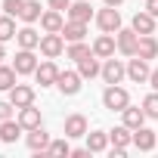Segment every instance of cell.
<instances>
[{"label":"cell","mask_w":158,"mask_h":158,"mask_svg":"<svg viewBox=\"0 0 158 158\" xmlns=\"http://www.w3.org/2000/svg\"><path fill=\"white\" fill-rule=\"evenodd\" d=\"M68 19H77V22H90L93 19V6H90V0H74V3L65 10Z\"/></svg>","instance_id":"obj_19"},{"label":"cell","mask_w":158,"mask_h":158,"mask_svg":"<svg viewBox=\"0 0 158 158\" xmlns=\"http://www.w3.org/2000/svg\"><path fill=\"white\" fill-rule=\"evenodd\" d=\"M40 53L47 56V59H56V56H62L65 53V37L62 34H40Z\"/></svg>","instance_id":"obj_7"},{"label":"cell","mask_w":158,"mask_h":158,"mask_svg":"<svg viewBox=\"0 0 158 158\" xmlns=\"http://www.w3.org/2000/svg\"><path fill=\"white\" fill-rule=\"evenodd\" d=\"M90 53H93V47H87L84 40H71V44L65 47V56H68V59H74V62H81V59H84V56H90Z\"/></svg>","instance_id":"obj_29"},{"label":"cell","mask_w":158,"mask_h":158,"mask_svg":"<svg viewBox=\"0 0 158 158\" xmlns=\"http://www.w3.org/2000/svg\"><path fill=\"white\" fill-rule=\"evenodd\" d=\"M102 3H106V6H121L124 0H102Z\"/></svg>","instance_id":"obj_38"},{"label":"cell","mask_w":158,"mask_h":158,"mask_svg":"<svg viewBox=\"0 0 158 158\" xmlns=\"http://www.w3.org/2000/svg\"><path fill=\"white\" fill-rule=\"evenodd\" d=\"M25 146L31 149V152H47V146H50V133L44 130V127H34V130H28V136H25Z\"/></svg>","instance_id":"obj_14"},{"label":"cell","mask_w":158,"mask_h":158,"mask_svg":"<svg viewBox=\"0 0 158 158\" xmlns=\"http://www.w3.org/2000/svg\"><path fill=\"white\" fill-rule=\"evenodd\" d=\"M62 37L71 44V40H84L87 37V22H77V19H68L62 25Z\"/></svg>","instance_id":"obj_17"},{"label":"cell","mask_w":158,"mask_h":158,"mask_svg":"<svg viewBox=\"0 0 158 158\" xmlns=\"http://www.w3.org/2000/svg\"><path fill=\"white\" fill-rule=\"evenodd\" d=\"M109 143H112V146H118V149H127V146L133 143V130H130L127 124H121V127L109 130Z\"/></svg>","instance_id":"obj_23"},{"label":"cell","mask_w":158,"mask_h":158,"mask_svg":"<svg viewBox=\"0 0 158 158\" xmlns=\"http://www.w3.org/2000/svg\"><path fill=\"white\" fill-rule=\"evenodd\" d=\"M115 40H118V53H121V56H136V44H139V34H136L133 28H118Z\"/></svg>","instance_id":"obj_6"},{"label":"cell","mask_w":158,"mask_h":158,"mask_svg":"<svg viewBox=\"0 0 158 158\" xmlns=\"http://www.w3.org/2000/svg\"><path fill=\"white\" fill-rule=\"evenodd\" d=\"M149 74H152L149 59L130 56V62H127V77H130V81H133V84H149Z\"/></svg>","instance_id":"obj_4"},{"label":"cell","mask_w":158,"mask_h":158,"mask_svg":"<svg viewBox=\"0 0 158 158\" xmlns=\"http://www.w3.org/2000/svg\"><path fill=\"white\" fill-rule=\"evenodd\" d=\"M6 59V50H3V44H0V62H3Z\"/></svg>","instance_id":"obj_39"},{"label":"cell","mask_w":158,"mask_h":158,"mask_svg":"<svg viewBox=\"0 0 158 158\" xmlns=\"http://www.w3.org/2000/svg\"><path fill=\"white\" fill-rule=\"evenodd\" d=\"M22 6H25V0H3V13L6 16H22Z\"/></svg>","instance_id":"obj_33"},{"label":"cell","mask_w":158,"mask_h":158,"mask_svg":"<svg viewBox=\"0 0 158 158\" xmlns=\"http://www.w3.org/2000/svg\"><path fill=\"white\" fill-rule=\"evenodd\" d=\"M143 112H146V118L158 121V90H152V93L143 99Z\"/></svg>","instance_id":"obj_31"},{"label":"cell","mask_w":158,"mask_h":158,"mask_svg":"<svg viewBox=\"0 0 158 158\" xmlns=\"http://www.w3.org/2000/svg\"><path fill=\"white\" fill-rule=\"evenodd\" d=\"M77 71H81V77H84V81H87V77H96V74H102V65H99V56H96V53L84 56L81 62H77Z\"/></svg>","instance_id":"obj_18"},{"label":"cell","mask_w":158,"mask_h":158,"mask_svg":"<svg viewBox=\"0 0 158 158\" xmlns=\"http://www.w3.org/2000/svg\"><path fill=\"white\" fill-rule=\"evenodd\" d=\"M124 77H127V65L121 62V59H102V81L106 84H121L124 81Z\"/></svg>","instance_id":"obj_3"},{"label":"cell","mask_w":158,"mask_h":158,"mask_svg":"<svg viewBox=\"0 0 158 158\" xmlns=\"http://www.w3.org/2000/svg\"><path fill=\"white\" fill-rule=\"evenodd\" d=\"M121 124H127L130 130H136V127H143V124H146V112H143V109H136V106H127V109L121 112Z\"/></svg>","instance_id":"obj_22"},{"label":"cell","mask_w":158,"mask_h":158,"mask_svg":"<svg viewBox=\"0 0 158 158\" xmlns=\"http://www.w3.org/2000/svg\"><path fill=\"white\" fill-rule=\"evenodd\" d=\"M10 102H13L16 109L31 106V102H34V87H28V84H16V87L10 90Z\"/></svg>","instance_id":"obj_13"},{"label":"cell","mask_w":158,"mask_h":158,"mask_svg":"<svg viewBox=\"0 0 158 158\" xmlns=\"http://www.w3.org/2000/svg\"><path fill=\"white\" fill-rule=\"evenodd\" d=\"M40 16H44V10H40V3L37 0H25V6H22V22L25 25H34V22H40Z\"/></svg>","instance_id":"obj_27"},{"label":"cell","mask_w":158,"mask_h":158,"mask_svg":"<svg viewBox=\"0 0 158 158\" xmlns=\"http://www.w3.org/2000/svg\"><path fill=\"white\" fill-rule=\"evenodd\" d=\"M22 130H25V127L19 124V118H16V121H13V118H10V121H0V143H16Z\"/></svg>","instance_id":"obj_25"},{"label":"cell","mask_w":158,"mask_h":158,"mask_svg":"<svg viewBox=\"0 0 158 158\" xmlns=\"http://www.w3.org/2000/svg\"><path fill=\"white\" fill-rule=\"evenodd\" d=\"M136 56H143V59H155V56H158V40H155V34H139Z\"/></svg>","instance_id":"obj_24"},{"label":"cell","mask_w":158,"mask_h":158,"mask_svg":"<svg viewBox=\"0 0 158 158\" xmlns=\"http://www.w3.org/2000/svg\"><path fill=\"white\" fill-rule=\"evenodd\" d=\"M96 25H99V31H106V34H118V28H121V13H118L115 6H102V10L96 13Z\"/></svg>","instance_id":"obj_2"},{"label":"cell","mask_w":158,"mask_h":158,"mask_svg":"<svg viewBox=\"0 0 158 158\" xmlns=\"http://www.w3.org/2000/svg\"><path fill=\"white\" fill-rule=\"evenodd\" d=\"M65 136H68V139H81V136H87V118H84L81 112H74V115L65 118Z\"/></svg>","instance_id":"obj_10"},{"label":"cell","mask_w":158,"mask_h":158,"mask_svg":"<svg viewBox=\"0 0 158 158\" xmlns=\"http://www.w3.org/2000/svg\"><path fill=\"white\" fill-rule=\"evenodd\" d=\"M16 77H19V71H16L13 65H3V62H0V90L10 93V90L16 87Z\"/></svg>","instance_id":"obj_28"},{"label":"cell","mask_w":158,"mask_h":158,"mask_svg":"<svg viewBox=\"0 0 158 158\" xmlns=\"http://www.w3.org/2000/svg\"><path fill=\"white\" fill-rule=\"evenodd\" d=\"M19 124H22L25 130L44 127V121H40V109H34V102H31V106H25V109H19Z\"/></svg>","instance_id":"obj_16"},{"label":"cell","mask_w":158,"mask_h":158,"mask_svg":"<svg viewBox=\"0 0 158 158\" xmlns=\"http://www.w3.org/2000/svg\"><path fill=\"white\" fill-rule=\"evenodd\" d=\"M62 25H65V19H62L59 10H47V13L40 16V28H44L47 34H62Z\"/></svg>","instance_id":"obj_15"},{"label":"cell","mask_w":158,"mask_h":158,"mask_svg":"<svg viewBox=\"0 0 158 158\" xmlns=\"http://www.w3.org/2000/svg\"><path fill=\"white\" fill-rule=\"evenodd\" d=\"M16 40H19V47L22 50H37L40 47V34L31 28V25H25V28H19V34H16Z\"/></svg>","instance_id":"obj_21"},{"label":"cell","mask_w":158,"mask_h":158,"mask_svg":"<svg viewBox=\"0 0 158 158\" xmlns=\"http://www.w3.org/2000/svg\"><path fill=\"white\" fill-rule=\"evenodd\" d=\"M115 50H118V40H115V34H99L96 40H93V53L99 56V59H112L115 56Z\"/></svg>","instance_id":"obj_11"},{"label":"cell","mask_w":158,"mask_h":158,"mask_svg":"<svg viewBox=\"0 0 158 158\" xmlns=\"http://www.w3.org/2000/svg\"><path fill=\"white\" fill-rule=\"evenodd\" d=\"M37 65H40V62H37L34 50H22V47H19V53H16V59H13V68H16L19 74H34Z\"/></svg>","instance_id":"obj_9"},{"label":"cell","mask_w":158,"mask_h":158,"mask_svg":"<svg viewBox=\"0 0 158 158\" xmlns=\"http://www.w3.org/2000/svg\"><path fill=\"white\" fill-rule=\"evenodd\" d=\"M102 106H106L109 112H124V109L130 106V93H127L124 87H118V84H109V87L102 90Z\"/></svg>","instance_id":"obj_1"},{"label":"cell","mask_w":158,"mask_h":158,"mask_svg":"<svg viewBox=\"0 0 158 158\" xmlns=\"http://www.w3.org/2000/svg\"><path fill=\"white\" fill-rule=\"evenodd\" d=\"M149 84H152V90H158V68H152V74H149Z\"/></svg>","instance_id":"obj_37"},{"label":"cell","mask_w":158,"mask_h":158,"mask_svg":"<svg viewBox=\"0 0 158 158\" xmlns=\"http://www.w3.org/2000/svg\"><path fill=\"white\" fill-rule=\"evenodd\" d=\"M19 31H16V22H13V16H0V44H6V40H13Z\"/></svg>","instance_id":"obj_30"},{"label":"cell","mask_w":158,"mask_h":158,"mask_svg":"<svg viewBox=\"0 0 158 158\" xmlns=\"http://www.w3.org/2000/svg\"><path fill=\"white\" fill-rule=\"evenodd\" d=\"M47 155H71L68 136H65V139H50V146H47Z\"/></svg>","instance_id":"obj_32"},{"label":"cell","mask_w":158,"mask_h":158,"mask_svg":"<svg viewBox=\"0 0 158 158\" xmlns=\"http://www.w3.org/2000/svg\"><path fill=\"white\" fill-rule=\"evenodd\" d=\"M81 71H59V81H56V87H59V93L62 96H77L81 93Z\"/></svg>","instance_id":"obj_5"},{"label":"cell","mask_w":158,"mask_h":158,"mask_svg":"<svg viewBox=\"0 0 158 158\" xmlns=\"http://www.w3.org/2000/svg\"><path fill=\"white\" fill-rule=\"evenodd\" d=\"M130 28H133L136 34H155V16L143 10V13H136V16H133Z\"/></svg>","instance_id":"obj_20"},{"label":"cell","mask_w":158,"mask_h":158,"mask_svg":"<svg viewBox=\"0 0 158 158\" xmlns=\"http://www.w3.org/2000/svg\"><path fill=\"white\" fill-rule=\"evenodd\" d=\"M34 81H37L40 87H53V84L59 81V68H56L53 59H44V62L34 68Z\"/></svg>","instance_id":"obj_8"},{"label":"cell","mask_w":158,"mask_h":158,"mask_svg":"<svg viewBox=\"0 0 158 158\" xmlns=\"http://www.w3.org/2000/svg\"><path fill=\"white\" fill-rule=\"evenodd\" d=\"M146 13H152L158 19V0H146Z\"/></svg>","instance_id":"obj_36"},{"label":"cell","mask_w":158,"mask_h":158,"mask_svg":"<svg viewBox=\"0 0 158 158\" xmlns=\"http://www.w3.org/2000/svg\"><path fill=\"white\" fill-rule=\"evenodd\" d=\"M133 146H136L139 152H152V149L158 146V133L149 130V127H136V130H133Z\"/></svg>","instance_id":"obj_12"},{"label":"cell","mask_w":158,"mask_h":158,"mask_svg":"<svg viewBox=\"0 0 158 158\" xmlns=\"http://www.w3.org/2000/svg\"><path fill=\"white\" fill-rule=\"evenodd\" d=\"M68 6H71V0H50V10H59V13H62V10H68Z\"/></svg>","instance_id":"obj_35"},{"label":"cell","mask_w":158,"mask_h":158,"mask_svg":"<svg viewBox=\"0 0 158 158\" xmlns=\"http://www.w3.org/2000/svg\"><path fill=\"white\" fill-rule=\"evenodd\" d=\"M13 109H16L13 102H0V121H10L13 118Z\"/></svg>","instance_id":"obj_34"},{"label":"cell","mask_w":158,"mask_h":158,"mask_svg":"<svg viewBox=\"0 0 158 158\" xmlns=\"http://www.w3.org/2000/svg\"><path fill=\"white\" fill-rule=\"evenodd\" d=\"M87 149L90 152H106L109 149V130H90L87 133Z\"/></svg>","instance_id":"obj_26"}]
</instances>
